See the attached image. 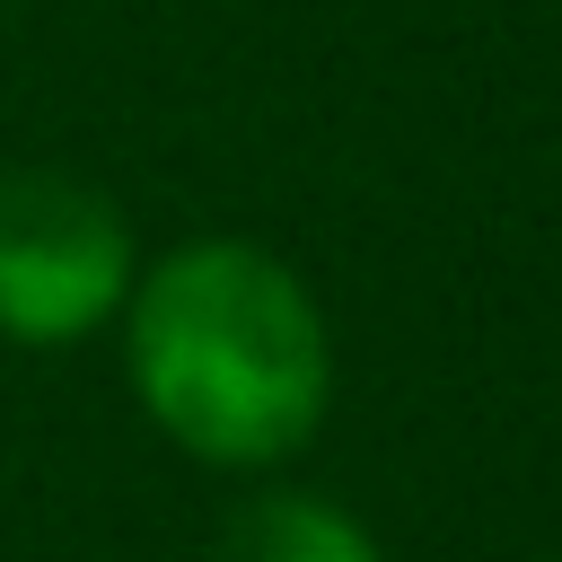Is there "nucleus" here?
Here are the masks:
<instances>
[{"instance_id": "f257e3e1", "label": "nucleus", "mask_w": 562, "mask_h": 562, "mask_svg": "<svg viewBox=\"0 0 562 562\" xmlns=\"http://www.w3.org/2000/svg\"><path fill=\"white\" fill-rule=\"evenodd\" d=\"M114 325L149 430L202 465H281L334 404L325 307L255 237H184L149 255Z\"/></svg>"}, {"instance_id": "f03ea898", "label": "nucleus", "mask_w": 562, "mask_h": 562, "mask_svg": "<svg viewBox=\"0 0 562 562\" xmlns=\"http://www.w3.org/2000/svg\"><path fill=\"white\" fill-rule=\"evenodd\" d=\"M132 272H140V246L105 184L61 167L0 176V342L70 351L105 334L132 299Z\"/></svg>"}, {"instance_id": "7ed1b4c3", "label": "nucleus", "mask_w": 562, "mask_h": 562, "mask_svg": "<svg viewBox=\"0 0 562 562\" xmlns=\"http://www.w3.org/2000/svg\"><path fill=\"white\" fill-rule=\"evenodd\" d=\"M220 562H386L378 536L325 492H263L228 518Z\"/></svg>"}]
</instances>
